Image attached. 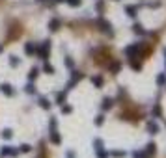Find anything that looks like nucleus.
Masks as SVG:
<instances>
[{
	"mask_svg": "<svg viewBox=\"0 0 166 158\" xmlns=\"http://www.w3.org/2000/svg\"><path fill=\"white\" fill-rule=\"evenodd\" d=\"M49 52H51V41L47 39V41H43V43L37 47V52H36V54L45 62V60H47V56H49Z\"/></svg>",
	"mask_w": 166,
	"mask_h": 158,
	"instance_id": "obj_1",
	"label": "nucleus"
},
{
	"mask_svg": "<svg viewBox=\"0 0 166 158\" xmlns=\"http://www.w3.org/2000/svg\"><path fill=\"white\" fill-rule=\"evenodd\" d=\"M84 78V74L80 73V71H71V80L67 82V88H65V91H69V89H73V86L78 82V80H82Z\"/></svg>",
	"mask_w": 166,
	"mask_h": 158,
	"instance_id": "obj_2",
	"label": "nucleus"
},
{
	"mask_svg": "<svg viewBox=\"0 0 166 158\" xmlns=\"http://www.w3.org/2000/svg\"><path fill=\"white\" fill-rule=\"evenodd\" d=\"M19 154V149L17 147H9V145H4L0 149V156H17Z\"/></svg>",
	"mask_w": 166,
	"mask_h": 158,
	"instance_id": "obj_3",
	"label": "nucleus"
},
{
	"mask_svg": "<svg viewBox=\"0 0 166 158\" xmlns=\"http://www.w3.org/2000/svg\"><path fill=\"white\" fill-rule=\"evenodd\" d=\"M24 52H26L28 56L36 54V52H37V45L34 43V41H28V43H24Z\"/></svg>",
	"mask_w": 166,
	"mask_h": 158,
	"instance_id": "obj_4",
	"label": "nucleus"
},
{
	"mask_svg": "<svg viewBox=\"0 0 166 158\" xmlns=\"http://www.w3.org/2000/svg\"><path fill=\"white\" fill-rule=\"evenodd\" d=\"M0 91H2L4 95H8V97H13L15 95L13 86H9V84H0Z\"/></svg>",
	"mask_w": 166,
	"mask_h": 158,
	"instance_id": "obj_5",
	"label": "nucleus"
},
{
	"mask_svg": "<svg viewBox=\"0 0 166 158\" xmlns=\"http://www.w3.org/2000/svg\"><path fill=\"white\" fill-rule=\"evenodd\" d=\"M99 24H101V30H103V32L105 34H108V35H112L114 32H112V26H110V22H107V21H103V19H99V21H97Z\"/></svg>",
	"mask_w": 166,
	"mask_h": 158,
	"instance_id": "obj_6",
	"label": "nucleus"
},
{
	"mask_svg": "<svg viewBox=\"0 0 166 158\" xmlns=\"http://www.w3.org/2000/svg\"><path fill=\"white\" fill-rule=\"evenodd\" d=\"M49 136H51V141L52 143H60V141H62V138H60V134H58V130L56 129H51V132H49Z\"/></svg>",
	"mask_w": 166,
	"mask_h": 158,
	"instance_id": "obj_7",
	"label": "nucleus"
},
{
	"mask_svg": "<svg viewBox=\"0 0 166 158\" xmlns=\"http://www.w3.org/2000/svg\"><path fill=\"white\" fill-rule=\"evenodd\" d=\"M148 132L149 134H159V123L157 121H149L148 123Z\"/></svg>",
	"mask_w": 166,
	"mask_h": 158,
	"instance_id": "obj_8",
	"label": "nucleus"
},
{
	"mask_svg": "<svg viewBox=\"0 0 166 158\" xmlns=\"http://www.w3.org/2000/svg\"><path fill=\"white\" fill-rule=\"evenodd\" d=\"M93 149H95V152H99V151L105 149V141L101 140V138H95V140H93Z\"/></svg>",
	"mask_w": 166,
	"mask_h": 158,
	"instance_id": "obj_9",
	"label": "nucleus"
},
{
	"mask_svg": "<svg viewBox=\"0 0 166 158\" xmlns=\"http://www.w3.org/2000/svg\"><path fill=\"white\" fill-rule=\"evenodd\" d=\"M112 106H114V100L110 99V97H105L103 103H101V108H103V110H110Z\"/></svg>",
	"mask_w": 166,
	"mask_h": 158,
	"instance_id": "obj_10",
	"label": "nucleus"
},
{
	"mask_svg": "<svg viewBox=\"0 0 166 158\" xmlns=\"http://www.w3.org/2000/svg\"><path fill=\"white\" fill-rule=\"evenodd\" d=\"M125 11H127L129 17H136V13H138V6H134V4H131V6L125 8Z\"/></svg>",
	"mask_w": 166,
	"mask_h": 158,
	"instance_id": "obj_11",
	"label": "nucleus"
},
{
	"mask_svg": "<svg viewBox=\"0 0 166 158\" xmlns=\"http://www.w3.org/2000/svg\"><path fill=\"white\" fill-rule=\"evenodd\" d=\"M144 151L148 152L149 156H153L155 152H157V145H155V143H148V145H146V149H144Z\"/></svg>",
	"mask_w": 166,
	"mask_h": 158,
	"instance_id": "obj_12",
	"label": "nucleus"
},
{
	"mask_svg": "<svg viewBox=\"0 0 166 158\" xmlns=\"http://www.w3.org/2000/svg\"><path fill=\"white\" fill-rule=\"evenodd\" d=\"M58 28H60V19H52V21L49 22V30H51V32H56Z\"/></svg>",
	"mask_w": 166,
	"mask_h": 158,
	"instance_id": "obj_13",
	"label": "nucleus"
},
{
	"mask_svg": "<svg viewBox=\"0 0 166 158\" xmlns=\"http://www.w3.org/2000/svg\"><path fill=\"white\" fill-rule=\"evenodd\" d=\"M24 91H26L28 95H36V91H37V89H36V86L32 84V80H30V84L24 86Z\"/></svg>",
	"mask_w": 166,
	"mask_h": 158,
	"instance_id": "obj_14",
	"label": "nucleus"
},
{
	"mask_svg": "<svg viewBox=\"0 0 166 158\" xmlns=\"http://www.w3.org/2000/svg\"><path fill=\"white\" fill-rule=\"evenodd\" d=\"M133 32L136 34V35H146V30H144V26H142V24H138V22L133 26Z\"/></svg>",
	"mask_w": 166,
	"mask_h": 158,
	"instance_id": "obj_15",
	"label": "nucleus"
},
{
	"mask_svg": "<svg viewBox=\"0 0 166 158\" xmlns=\"http://www.w3.org/2000/svg\"><path fill=\"white\" fill-rule=\"evenodd\" d=\"M65 97H67V91H60V93L56 95V103H58L60 106L65 103Z\"/></svg>",
	"mask_w": 166,
	"mask_h": 158,
	"instance_id": "obj_16",
	"label": "nucleus"
},
{
	"mask_svg": "<svg viewBox=\"0 0 166 158\" xmlns=\"http://www.w3.org/2000/svg\"><path fill=\"white\" fill-rule=\"evenodd\" d=\"M92 84H95L97 88H103V76H99V74L92 76Z\"/></svg>",
	"mask_w": 166,
	"mask_h": 158,
	"instance_id": "obj_17",
	"label": "nucleus"
},
{
	"mask_svg": "<svg viewBox=\"0 0 166 158\" xmlns=\"http://www.w3.org/2000/svg\"><path fill=\"white\" fill-rule=\"evenodd\" d=\"M37 74H39V69L32 67V69L28 71V80H36V78H37Z\"/></svg>",
	"mask_w": 166,
	"mask_h": 158,
	"instance_id": "obj_18",
	"label": "nucleus"
},
{
	"mask_svg": "<svg viewBox=\"0 0 166 158\" xmlns=\"http://www.w3.org/2000/svg\"><path fill=\"white\" fill-rule=\"evenodd\" d=\"M133 158H151L146 151H134L133 152Z\"/></svg>",
	"mask_w": 166,
	"mask_h": 158,
	"instance_id": "obj_19",
	"label": "nucleus"
},
{
	"mask_svg": "<svg viewBox=\"0 0 166 158\" xmlns=\"http://www.w3.org/2000/svg\"><path fill=\"white\" fill-rule=\"evenodd\" d=\"M39 106H41L43 110H49V108H51V103H49V99L41 97V99H39Z\"/></svg>",
	"mask_w": 166,
	"mask_h": 158,
	"instance_id": "obj_20",
	"label": "nucleus"
},
{
	"mask_svg": "<svg viewBox=\"0 0 166 158\" xmlns=\"http://www.w3.org/2000/svg\"><path fill=\"white\" fill-rule=\"evenodd\" d=\"M43 71H45V73H47V74H54V67H52V65H51V63H49V62H47V60H45V65H43Z\"/></svg>",
	"mask_w": 166,
	"mask_h": 158,
	"instance_id": "obj_21",
	"label": "nucleus"
},
{
	"mask_svg": "<svg viewBox=\"0 0 166 158\" xmlns=\"http://www.w3.org/2000/svg\"><path fill=\"white\" fill-rule=\"evenodd\" d=\"M157 84L162 88V86H166V73H160L159 76H157Z\"/></svg>",
	"mask_w": 166,
	"mask_h": 158,
	"instance_id": "obj_22",
	"label": "nucleus"
},
{
	"mask_svg": "<svg viewBox=\"0 0 166 158\" xmlns=\"http://www.w3.org/2000/svg\"><path fill=\"white\" fill-rule=\"evenodd\" d=\"M19 63H21V60H19L17 56H9V65H11V67H17Z\"/></svg>",
	"mask_w": 166,
	"mask_h": 158,
	"instance_id": "obj_23",
	"label": "nucleus"
},
{
	"mask_svg": "<svg viewBox=\"0 0 166 158\" xmlns=\"http://www.w3.org/2000/svg\"><path fill=\"white\" fill-rule=\"evenodd\" d=\"M11 136H13L11 129H4V130H2V138H4V140H9V138H11Z\"/></svg>",
	"mask_w": 166,
	"mask_h": 158,
	"instance_id": "obj_24",
	"label": "nucleus"
},
{
	"mask_svg": "<svg viewBox=\"0 0 166 158\" xmlns=\"http://www.w3.org/2000/svg\"><path fill=\"white\" fill-rule=\"evenodd\" d=\"M65 2H67L71 8H78L80 4H82V0H65Z\"/></svg>",
	"mask_w": 166,
	"mask_h": 158,
	"instance_id": "obj_25",
	"label": "nucleus"
},
{
	"mask_svg": "<svg viewBox=\"0 0 166 158\" xmlns=\"http://www.w3.org/2000/svg\"><path fill=\"white\" fill-rule=\"evenodd\" d=\"M103 121H105V115H103V114L95 117V125H97V126H101V125H103Z\"/></svg>",
	"mask_w": 166,
	"mask_h": 158,
	"instance_id": "obj_26",
	"label": "nucleus"
},
{
	"mask_svg": "<svg viewBox=\"0 0 166 158\" xmlns=\"http://www.w3.org/2000/svg\"><path fill=\"white\" fill-rule=\"evenodd\" d=\"M110 154L116 156V158H121V156H125V151H112Z\"/></svg>",
	"mask_w": 166,
	"mask_h": 158,
	"instance_id": "obj_27",
	"label": "nucleus"
},
{
	"mask_svg": "<svg viewBox=\"0 0 166 158\" xmlns=\"http://www.w3.org/2000/svg\"><path fill=\"white\" fill-rule=\"evenodd\" d=\"M71 110H73V108H71V106H67L65 103L62 104V112H64V114H71Z\"/></svg>",
	"mask_w": 166,
	"mask_h": 158,
	"instance_id": "obj_28",
	"label": "nucleus"
},
{
	"mask_svg": "<svg viewBox=\"0 0 166 158\" xmlns=\"http://www.w3.org/2000/svg\"><path fill=\"white\" fill-rule=\"evenodd\" d=\"M153 115H155V117H159V115H160V106H159V104H155V108H153Z\"/></svg>",
	"mask_w": 166,
	"mask_h": 158,
	"instance_id": "obj_29",
	"label": "nucleus"
},
{
	"mask_svg": "<svg viewBox=\"0 0 166 158\" xmlns=\"http://www.w3.org/2000/svg\"><path fill=\"white\" fill-rule=\"evenodd\" d=\"M97 158H108V152L105 151V149H103V151H99V152H97Z\"/></svg>",
	"mask_w": 166,
	"mask_h": 158,
	"instance_id": "obj_30",
	"label": "nucleus"
},
{
	"mask_svg": "<svg viewBox=\"0 0 166 158\" xmlns=\"http://www.w3.org/2000/svg\"><path fill=\"white\" fill-rule=\"evenodd\" d=\"M30 149H32V147H30L28 143H23V145H21V151H23V152H30Z\"/></svg>",
	"mask_w": 166,
	"mask_h": 158,
	"instance_id": "obj_31",
	"label": "nucleus"
},
{
	"mask_svg": "<svg viewBox=\"0 0 166 158\" xmlns=\"http://www.w3.org/2000/svg\"><path fill=\"white\" fill-rule=\"evenodd\" d=\"M47 2H49V6H56V4H62L65 0H47Z\"/></svg>",
	"mask_w": 166,
	"mask_h": 158,
	"instance_id": "obj_32",
	"label": "nucleus"
},
{
	"mask_svg": "<svg viewBox=\"0 0 166 158\" xmlns=\"http://www.w3.org/2000/svg\"><path fill=\"white\" fill-rule=\"evenodd\" d=\"M112 71H114V74L118 73V71H119V63H114V65H112Z\"/></svg>",
	"mask_w": 166,
	"mask_h": 158,
	"instance_id": "obj_33",
	"label": "nucleus"
},
{
	"mask_svg": "<svg viewBox=\"0 0 166 158\" xmlns=\"http://www.w3.org/2000/svg\"><path fill=\"white\" fill-rule=\"evenodd\" d=\"M65 65H67V67H73V60L67 58V60H65Z\"/></svg>",
	"mask_w": 166,
	"mask_h": 158,
	"instance_id": "obj_34",
	"label": "nucleus"
},
{
	"mask_svg": "<svg viewBox=\"0 0 166 158\" xmlns=\"http://www.w3.org/2000/svg\"><path fill=\"white\" fill-rule=\"evenodd\" d=\"M51 129H56V119H51Z\"/></svg>",
	"mask_w": 166,
	"mask_h": 158,
	"instance_id": "obj_35",
	"label": "nucleus"
},
{
	"mask_svg": "<svg viewBox=\"0 0 166 158\" xmlns=\"http://www.w3.org/2000/svg\"><path fill=\"white\" fill-rule=\"evenodd\" d=\"M67 158H75V152H73V151H69V152H67Z\"/></svg>",
	"mask_w": 166,
	"mask_h": 158,
	"instance_id": "obj_36",
	"label": "nucleus"
},
{
	"mask_svg": "<svg viewBox=\"0 0 166 158\" xmlns=\"http://www.w3.org/2000/svg\"><path fill=\"white\" fill-rule=\"evenodd\" d=\"M37 2H43V0H37Z\"/></svg>",
	"mask_w": 166,
	"mask_h": 158,
	"instance_id": "obj_37",
	"label": "nucleus"
}]
</instances>
